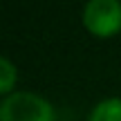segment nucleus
<instances>
[{"mask_svg": "<svg viewBox=\"0 0 121 121\" xmlns=\"http://www.w3.org/2000/svg\"><path fill=\"white\" fill-rule=\"evenodd\" d=\"M0 121H56L54 105L36 92L18 90L0 103Z\"/></svg>", "mask_w": 121, "mask_h": 121, "instance_id": "nucleus-1", "label": "nucleus"}, {"mask_svg": "<svg viewBox=\"0 0 121 121\" xmlns=\"http://www.w3.org/2000/svg\"><path fill=\"white\" fill-rule=\"evenodd\" d=\"M83 25L96 36H112L121 29V2L90 0L83 7Z\"/></svg>", "mask_w": 121, "mask_h": 121, "instance_id": "nucleus-2", "label": "nucleus"}, {"mask_svg": "<svg viewBox=\"0 0 121 121\" xmlns=\"http://www.w3.org/2000/svg\"><path fill=\"white\" fill-rule=\"evenodd\" d=\"M87 121H121V99L110 96V99L99 101L92 108Z\"/></svg>", "mask_w": 121, "mask_h": 121, "instance_id": "nucleus-3", "label": "nucleus"}, {"mask_svg": "<svg viewBox=\"0 0 121 121\" xmlns=\"http://www.w3.org/2000/svg\"><path fill=\"white\" fill-rule=\"evenodd\" d=\"M13 83H16V67L7 56H0V92L11 94Z\"/></svg>", "mask_w": 121, "mask_h": 121, "instance_id": "nucleus-4", "label": "nucleus"}]
</instances>
